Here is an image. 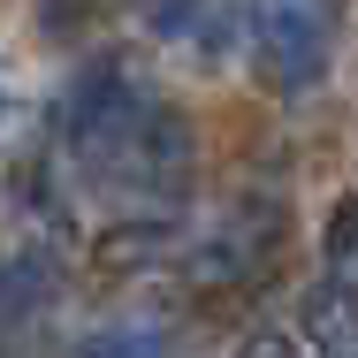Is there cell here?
Returning <instances> with one entry per match:
<instances>
[{
  "label": "cell",
  "mask_w": 358,
  "mask_h": 358,
  "mask_svg": "<svg viewBox=\"0 0 358 358\" xmlns=\"http://www.w3.org/2000/svg\"><path fill=\"white\" fill-rule=\"evenodd\" d=\"M62 138L76 168L107 191H183L191 176V122L122 62H92L69 84Z\"/></svg>",
  "instance_id": "obj_1"
},
{
  "label": "cell",
  "mask_w": 358,
  "mask_h": 358,
  "mask_svg": "<svg viewBox=\"0 0 358 358\" xmlns=\"http://www.w3.org/2000/svg\"><path fill=\"white\" fill-rule=\"evenodd\" d=\"M252 62L275 92H313L336 54V0H236Z\"/></svg>",
  "instance_id": "obj_2"
},
{
  "label": "cell",
  "mask_w": 358,
  "mask_h": 358,
  "mask_svg": "<svg viewBox=\"0 0 358 358\" xmlns=\"http://www.w3.org/2000/svg\"><path fill=\"white\" fill-rule=\"evenodd\" d=\"M69 358H168V351H160V336H152V328H130V320H122V328L84 336Z\"/></svg>",
  "instance_id": "obj_5"
},
{
  "label": "cell",
  "mask_w": 358,
  "mask_h": 358,
  "mask_svg": "<svg viewBox=\"0 0 358 358\" xmlns=\"http://www.w3.org/2000/svg\"><path fill=\"white\" fill-rule=\"evenodd\" d=\"M236 358H305V351H297V336H275V328H259V336H252Z\"/></svg>",
  "instance_id": "obj_6"
},
{
  "label": "cell",
  "mask_w": 358,
  "mask_h": 358,
  "mask_svg": "<svg viewBox=\"0 0 358 358\" xmlns=\"http://www.w3.org/2000/svg\"><path fill=\"white\" fill-rule=\"evenodd\" d=\"M320 252H328V289L358 297V199H336V214H328V236H320Z\"/></svg>",
  "instance_id": "obj_4"
},
{
  "label": "cell",
  "mask_w": 358,
  "mask_h": 358,
  "mask_svg": "<svg viewBox=\"0 0 358 358\" xmlns=\"http://www.w3.org/2000/svg\"><path fill=\"white\" fill-rule=\"evenodd\" d=\"M297 328H305V343L313 351L305 358H358V297H343V289H305L297 297Z\"/></svg>",
  "instance_id": "obj_3"
}]
</instances>
